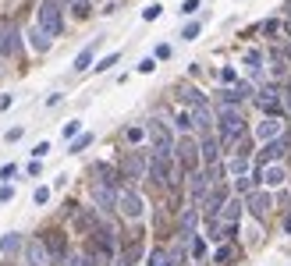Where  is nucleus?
<instances>
[{"instance_id":"1","label":"nucleus","mask_w":291,"mask_h":266,"mask_svg":"<svg viewBox=\"0 0 291 266\" xmlns=\"http://www.w3.org/2000/svg\"><path fill=\"white\" fill-rule=\"evenodd\" d=\"M241 135H245V114H241L238 107H220L217 110V138H220V146L231 149Z\"/></svg>"},{"instance_id":"2","label":"nucleus","mask_w":291,"mask_h":266,"mask_svg":"<svg viewBox=\"0 0 291 266\" xmlns=\"http://www.w3.org/2000/svg\"><path fill=\"white\" fill-rule=\"evenodd\" d=\"M156 188H174L178 185V163H174V156H160V153H153L149 156V174H146Z\"/></svg>"},{"instance_id":"3","label":"nucleus","mask_w":291,"mask_h":266,"mask_svg":"<svg viewBox=\"0 0 291 266\" xmlns=\"http://www.w3.org/2000/svg\"><path fill=\"white\" fill-rule=\"evenodd\" d=\"M39 241H43V249H46V256H50V266H64L68 259H71V252H68V234H64L61 227L43 231Z\"/></svg>"},{"instance_id":"4","label":"nucleus","mask_w":291,"mask_h":266,"mask_svg":"<svg viewBox=\"0 0 291 266\" xmlns=\"http://www.w3.org/2000/svg\"><path fill=\"white\" fill-rule=\"evenodd\" d=\"M146 135H149V142H153V153H160V156H174L178 138H174V132H171V125H167V121L153 117V121L146 125Z\"/></svg>"},{"instance_id":"5","label":"nucleus","mask_w":291,"mask_h":266,"mask_svg":"<svg viewBox=\"0 0 291 266\" xmlns=\"http://www.w3.org/2000/svg\"><path fill=\"white\" fill-rule=\"evenodd\" d=\"M36 25L54 39L64 32V14H61V0H43L39 4V14H36Z\"/></svg>"},{"instance_id":"6","label":"nucleus","mask_w":291,"mask_h":266,"mask_svg":"<svg viewBox=\"0 0 291 266\" xmlns=\"http://www.w3.org/2000/svg\"><path fill=\"white\" fill-rule=\"evenodd\" d=\"M174 160H178V167L181 171H199V163H203V156H199V142L196 138H188V135H181L178 138V146H174Z\"/></svg>"},{"instance_id":"7","label":"nucleus","mask_w":291,"mask_h":266,"mask_svg":"<svg viewBox=\"0 0 291 266\" xmlns=\"http://www.w3.org/2000/svg\"><path fill=\"white\" fill-rule=\"evenodd\" d=\"M21 54V32L11 18H0V57H18Z\"/></svg>"},{"instance_id":"8","label":"nucleus","mask_w":291,"mask_h":266,"mask_svg":"<svg viewBox=\"0 0 291 266\" xmlns=\"http://www.w3.org/2000/svg\"><path fill=\"white\" fill-rule=\"evenodd\" d=\"M146 174H149V156L139 153V149L125 153V160H121V178H125V181H139Z\"/></svg>"},{"instance_id":"9","label":"nucleus","mask_w":291,"mask_h":266,"mask_svg":"<svg viewBox=\"0 0 291 266\" xmlns=\"http://www.w3.org/2000/svg\"><path fill=\"white\" fill-rule=\"evenodd\" d=\"M142 209H146V202H142V196H139L135 188H128V185H125V188L117 192V213H121L125 220H139V216H142Z\"/></svg>"},{"instance_id":"10","label":"nucleus","mask_w":291,"mask_h":266,"mask_svg":"<svg viewBox=\"0 0 291 266\" xmlns=\"http://www.w3.org/2000/svg\"><path fill=\"white\" fill-rule=\"evenodd\" d=\"M256 103H259V110H263L266 117H281V114H284V100H281V89H277V85H263V89L256 92Z\"/></svg>"},{"instance_id":"11","label":"nucleus","mask_w":291,"mask_h":266,"mask_svg":"<svg viewBox=\"0 0 291 266\" xmlns=\"http://www.w3.org/2000/svg\"><path fill=\"white\" fill-rule=\"evenodd\" d=\"M231 202V188L227 185H213L210 192H206V199H203V206H199V213L203 216H220V209Z\"/></svg>"},{"instance_id":"12","label":"nucleus","mask_w":291,"mask_h":266,"mask_svg":"<svg viewBox=\"0 0 291 266\" xmlns=\"http://www.w3.org/2000/svg\"><path fill=\"white\" fill-rule=\"evenodd\" d=\"M100 224H103V216H100L96 206H78V209H75V231H78V234H92Z\"/></svg>"},{"instance_id":"13","label":"nucleus","mask_w":291,"mask_h":266,"mask_svg":"<svg viewBox=\"0 0 291 266\" xmlns=\"http://www.w3.org/2000/svg\"><path fill=\"white\" fill-rule=\"evenodd\" d=\"M210 188H213V185H210L206 171H192V174H188V199H192L196 209L203 206V199H206V192H210Z\"/></svg>"},{"instance_id":"14","label":"nucleus","mask_w":291,"mask_h":266,"mask_svg":"<svg viewBox=\"0 0 291 266\" xmlns=\"http://www.w3.org/2000/svg\"><path fill=\"white\" fill-rule=\"evenodd\" d=\"M92 202H96L100 213L117 209V188H110V185H103V181H92Z\"/></svg>"},{"instance_id":"15","label":"nucleus","mask_w":291,"mask_h":266,"mask_svg":"<svg viewBox=\"0 0 291 266\" xmlns=\"http://www.w3.org/2000/svg\"><path fill=\"white\" fill-rule=\"evenodd\" d=\"M245 206H249V213L263 224L266 216H270V206H274V196L270 192H252V196H245Z\"/></svg>"},{"instance_id":"16","label":"nucleus","mask_w":291,"mask_h":266,"mask_svg":"<svg viewBox=\"0 0 291 266\" xmlns=\"http://www.w3.org/2000/svg\"><path fill=\"white\" fill-rule=\"evenodd\" d=\"M241 206H245V202L231 199L224 209H220L217 220H220V227H224V238H231V234H234V227H238V216H241Z\"/></svg>"},{"instance_id":"17","label":"nucleus","mask_w":291,"mask_h":266,"mask_svg":"<svg viewBox=\"0 0 291 266\" xmlns=\"http://www.w3.org/2000/svg\"><path fill=\"white\" fill-rule=\"evenodd\" d=\"M188 114H192V121H196V128H199V132H206V135H210V128L217 125V114H213V107H210V100H203V103H199V107H192Z\"/></svg>"},{"instance_id":"18","label":"nucleus","mask_w":291,"mask_h":266,"mask_svg":"<svg viewBox=\"0 0 291 266\" xmlns=\"http://www.w3.org/2000/svg\"><path fill=\"white\" fill-rule=\"evenodd\" d=\"M142 259V231H135L132 234V241L121 249V256H117V266H135Z\"/></svg>"},{"instance_id":"19","label":"nucleus","mask_w":291,"mask_h":266,"mask_svg":"<svg viewBox=\"0 0 291 266\" xmlns=\"http://www.w3.org/2000/svg\"><path fill=\"white\" fill-rule=\"evenodd\" d=\"M92 181H103V185H110V188H125V178H121V171H114L110 163H96L92 167Z\"/></svg>"},{"instance_id":"20","label":"nucleus","mask_w":291,"mask_h":266,"mask_svg":"<svg viewBox=\"0 0 291 266\" xmlns=\"http://www.w3.org/2000/svg\"><path fill=\"white\" fill-rule=\"evenodd\" d=\"M284 149H288V138H284V135H281V138H274V142H266V146H263V153H259V163H263V167H266V163H281Z\"/></svg>"},{"instance_id":"21","label":"nucleus","mask_w":291,"mask_h":266,"mask_svg":"<svg viewBox=\"0 0 291 266\" xmlns=\"http://www.w3.org/2000/svg\"><path fill=\"white\" fill-rule=\"evenodd\" d=\"M256 138L266 146V142H274V138H281V117H263L259 125H256Z\"/></svg>"},{"instance_id":"22","label":"nucleus","mask_w":291,"mask_h":266,"mask_svg":"<svg viewBox=\"0 0 291 266\" xmlns=\"http://www.w3.org/2000/svg\"><path fill=\"white\" fill-rule=\"evenodd\" d=\"M199 156H203V167H213V163H220V138L206 135V138L199 142Z\"/></svg>"},{"instance_id":"23","label":"nucleus","mask_w":291,"mask_h":266,"mask_svg":"<svg viewBox=\"0 0 291 266\" xmlns=\"http://www.w3.org/2000/svg\"><path fill=\"white\" fill-rule=\"evenodd\" d=\"M284 167L281 163H266V167H259V181L266 185V188H277V185H284Z\"/></svg>"},{"instance_id":"24","label":"nucleus","mask_w":291,"mask_h":266,"mask_svg":"<svg viewBox=\"0 0 291 266\" xmlns=\"http://www.w3.org/2000/svg\"><path fill=\"white\" fill-rule=\"evenodd\" d=\"M25 256H29V266H50V256H46V249H43L39 238H32L25 245Z\"/></svg>"},{"instance_id":"25","label":"nucleus","mask_w":291,"mask_h":266,"mask_svg":"<svg viewBox=\"0 0 291 266\" xmlns=\"http://www.w3.org/2000/svg\"><path fill=\"white\" fill-rule=\"evenodd\" d=\"M29 43H32V50H36V54H46L54 39H50V36H46L39 25H32V29H29Z\"/></svg>"},{"instance_id":"26","label":"nucleus","mask_w":291,"mask_h":266,"mask_svg":"<svg viewBox=\"0 0 291 266\" xmlns=\"http://www.w3.org/2000/svg\"><path fill=\"white\" fill-rule=\"evenodd\" d=\"M249 163H252V160H245V156H231L224 167H227L231 178H245V174H249Z\"/></svg>"},{"instance_id":"27","label":"nucleus","mask_w":291,"mask_h":266,"mask_svg":"<svg viewBox=\"0 0 291 266\" xmlns=\"http://www.w3.org/2000/svg\"><path fill=\"white\" fill-rule=\"evenodd\" d=\"M92 57H96V43H89V46L75 57V71H89V67H92Z\"/></svg>"},{"instance_id":"28","label":"nucleus","mask_w":291,"mask_h":266,"mask_svg":"<svg viewBox=\"0 0 291 266\" xmlns=\"http://www.w3.org/2000/svg\"><path fill=\"white\" fill-rule=\"evenodd\" d=\"M231 156H245V160H252V138H249V135H241V138L231 146Z\"/></svg>"},{"instance_id":"29","label":"nucleus","mask_w":291,"mask_h":266,"mask_svg":"<svg viewBox=\"0 0 291 266\" xmlns=\"http://www.w3.org/2000/svg\"><path fill=\"white\" fill-rule=\"evenodd\" d=\"M270 64H274V75L281 78V75H284V67H288V54L274 46V50H270Z\"/></svg>"},{"instance_id":"30","label":"nucleus","mask_w":291,"mask_h":266,"mask_svg":"<svg viewBox=\"0 0 291 266\" xmlns=\"http://www.w3.org/2000/svg\"><path fill=\"white\" fill-rule=\"evenodd\" d=\"M64 4L71 7L75 18H89V14H92V0H64Z\"/></svg>"},{"instance_id":"31","label":"nucleus","mask_w":291,"mask_h":266,"mask_svg":"<svg viewBox=\"0 0 291 266\" xmlns=\"http://www.w3.org/2000/svg\"><path fill=\"white\" fill-rule=\"evenodd\" d=\"M18 249H21V234H14V231H11V234H4V238H0V252H7V256H11V252H18Z\"/></svg>"},{"instance_id":"32","label":"nucleus","mask_w":291,"mask_h":266,"mask_svg":"<svg viewBox=\"0 0 291 266\" xmlns=\"http://www.w3.org/2000/svg\"><path fill=\"white\" fill-rule=\"evenodd\" d=\"M174 128H178L181 135H188L192 128H196V121H192V114H188V110H181V114L174 117Z\"/></svg>"},{"instance_id":"33","label":"nucleus","mask_w":291,"mask_h":266,"mask_svg":"<svg viewBox=\"0 0 291 266\" xmlns=\"http://www.w3.org/2000/svg\"><path fill=\"white\" fill-rule=\"evenodd\" d=\"M245 64H249V71L259 78V71H263V54H259V50H249V54H245Z\"/></svg>"},{"instance_id":"34","label":"nucleus","mask_w":291,"mask_h":266,"mask_svg":"<svg viewBox=\"0 0 291 266\" xmlns=\"http://www.w3.org/2000/svg\"><path fill=\"white\" fill-rule=\"evenodd\" d=\"M149 266H174V263H171V256H167V249H153V252H149Z\"/></svg>"},{"instance_id":"35","label":"nucleus","mask_w":291,"mask_h":266,"mask_svg":"<svg viewBox=\"0 0 291 266\" xmlns=\"http://www.w3.org/2000/svg\"><path fill=\"white\" fill-rule=\"evenodd\" d=\"M188 252H192V259H206V241L196 234V238H192V249H188Z\"/></svg>"},{"instance_id":"36","label":"nucleus","mask_w":291,"mask_h":266,"mask_svg":"<svg viewBox=\"0 0 291 266\" xmlns=\"http://www.w3.org/2000/svg\"><path fill=\"white\" fill-rule=\"evenodd\" d=\"M231 256H234V249L220 245V249H217V256H213V263H217V266H227V263H231Z\"/></svg>"},{"instance_id":"37","label":"nucleus","mask_w":291,"mask_h":266,"mask_svg":"<svg viewBox=\"0 0 291 266\" xmlns=\"http://www.w3.org/2000/svg\"><path fill=\"white\" fill-rule=\"evenodd\" d=\"M89 142H92V135H89V132H82V135H78V138L71 142V149H68V153H82V149H85Z\"/></svg>"},{"instance_id":"38","label":"nucleus","mask_w":291,"mask_h":266,"mask_svg":"<svg viewBox=\"0 0 291 266\" xmlns=\"http://www.w3.org/2000/svg\"><path fill=\"white\" fill-rule=\"evenodd\" d=\"M259 29H263V36H277V32H281V21H277V18H266Z\"/></svg>"},{"instance_id":"39","label":"nucleus","mask_w":291,"mask_h":266,"mask_svg":"<svg viewBox=\"0 0 291 266\" xmlns=\"http://www.w3.org/2000/svg\"><path fill=\"white\" fill-rule=\"evenodd\" d=\"M78 135H82V121H68V125H64V138H78Z\"/></svg>"},{"instance_id":"40","label":"nucleus","mask_w":291,"mask_h":266,"mask_svg":"<svg viewBox=\"0 0 291 266\" xmlns=\"http://www.w3.org/2000/svg\"><path fill=\"white\" fill-rule=\"evenodd\" d=\"M117 61H121V54H107V57H103V61L96 64V71H110V67L117 64Z\"/></svg>"},{"instance_id":"41","label":"nucleus","mask_w":291,"mask_h":266,"mask_svg":"<svg viewBox=\"0 0 291 266\" xmlns=\"http://www.w3.org/2000/svg\"><path fill=\"white\" fill-rule=\"evenodd\" d=\"M32 202H36V206H46V202H50V188H43V185H39V188L32 192Z\"/></svg>"},{"instance_id":"42","label":"nucleus","mask_w":291,"mask_h":266,"mask_svg":"<svg viewBox=\"0 0 291 266\" xmlns=\"http://www.w3.org/2000/svg\"><path fill=\"white\" fill-rule=\"evenodd\" d=\"M196 36H199V21H188V25L181 29V39L188 43V39H196Z\"/></svg>"},{"instance_id":"43","label":"nucleus","mask_w":291,"mask_h":266,"mask_svg":"<svg viewBox=\"0 0 291 266\" xmlns=\"http://www.w3.org/2000/svg\"><path fill=\"white\" fill-rule=\"evenodd\" d=\"M14 174H18V163H4L0 167V181H11Z\"/></svg>"},{"instance_id":"44","label":"nucleus","mask_w":291,"mask_h":266,"mask_svg":"<svg viewBox=\"0 0 291 266\" xmlns=\"http://www.w3.org/2000/svg\"><path fill=\"white\" fill-rule=\"evenodd\" d=\"M160 11H163L160 4H149V7L142 11V18H146V21H153V18H160Z\"/></svg>"},{"instance_id":"45","label":"nucleus","mask_w":291,"mask_h":266,"mask_svg":"<svg viewBox=\"0 0 291 266\" xmlns=\"http://www.w3.org/2000/svg\"><path fill=\"white\" fill-rule=\"evenodd\" d=\"M46 153H50V142H39V146H36V149H32V156H36V160H43V156H46Z\"/></svg>"},{"instance_id":"46","label":"nucleus","mask_w":291,"mask_h":266,"mask_svg":"<svg viewBox=\"0 0 291 266\" xmlns=\"http://www.w3.org/2000/svg\"><path fill=\"white\" fill-rule=\"evenodd\" d=\"M196 11H199V0H185L181 4V14H196Z\"/></svg>"},{"instance_id":"47","label":"nucleus","mask_w":291,"mask_h":266,"mask_svg":"<svg viewBox=\"0 0 291 266\" xmlns=\"http://www.w3.org/2000/svg\"><path fill=\"white\" fill-rule=\"evenodd\" d=\"M167 57H171V46L160 43V46H156V61H167Z\"/></svg>"},{"instance_id":"48","label":"nucleus","mask_w":291,"mask_h":266,"mask_svg":"<svg viewBox=\"0 0 291 266\" xmlns=\"http://www.w3.org/2000/svg\"><path fill=\"white\" fill-rule=\"evenodd\" d=\"M153 67H156V61H153V57H146V61H139V71H142V75H149Z\"/></svg>"},{"instance_id":"49","label":"nucleus","mask_w":291,"mask_h":266,"mask_svg":"<svg viewBox=\"0 0 291 266\" xmlns=\"http://www.w3.org/2000/svg\"><path fill=\"white\" fill-rule=\"evenodd\" d=\"M14 199V188H11V185H4V188H0V202H11Z\"/></svg>"},{"instance_id":"50","label":"nucleus","mask_w":291,"mask_h":266,"mask_svg":"<svg viewBox=\"0 0 291 266\" xmlns=\"http://www.w3.org/2000/svg\"><path fill=\"white\" fill-rule=\"evenodd\" d=\"M220 78H224V82H227V85H231V82H234V78H238V75H234V67H224V71H220Z\"/></svg>"},{"instance_id":"51","label":"nucleus","mask_w":291,"mask_h":266,"mask_svg":"<svg viewBox=\"0 0 291 266\" xmlns=\"http://www.w3.org/2000/svg\"><path fill=\"white\" fill-rule=\"evenodd\" d=\"M142 128H128V142H139V138H142Z\"/></svg>"},{"instance_id":"52","label":"nucleus","mask_w":291,"mask_h":266,"mask_svg":"<svg viewBox=\"0 0 291 266\" xmlns=\"http://www.w3.org/2000/svg\"><path fill=\"white\" fill-rule=\"evenodd\" d=\"M39 171H43V163H39V160H32V163H29V174H32V178H39Z\"/></svg>"},{"instance_id":"53","label":"nucleus","mask_w":291,"mask_h":266,"mask_svg":"<svg viewBox=\"0 0 291 266\" xmlns=\"http://www.w3.org/2000/svg\"><path fill=\"white\" fill-rule=\"evenodd\" d=\"M11 103H14V96H11V92H4V96H0V110H7Z\"/></svg>"},{"instance_id":"54","label":"nucleus","mask_w":291,"mask_h":266,"mask_svg":"<svg viewBox=\"0 0 291 266\" xmlns=\"http://www.w3.org/2000/svg\"><path fill=\"white\" fill-rule=\"evenodd\" d=\"M64 266H89V263H85V256H71V259H68Z\"/></svg>"},{"instance_id":"55","label":"nucleus","mask_w":291,"mask_h":266,"mask_svg":"<svg viewBox=\"0 0 291 266\" xmlns=\"http://www.w3.org/2000/svg\"><path fill=\"white\" fill-rule=\"evenodd\" d=\"M281 100H284V107H288V114H291V85L284 89V92H281Z\"/></svg>"},{"instance_id":"56","label":"nucleus","mask_w":291,"mask_h":266,"mask_svg":"<svg viewBox=\"0 0 291 266\" xmlns=\"http://www.w3.org/2000/svg\"><path fill=\"white\" fill-rule=\"evenodd\" d=\"M284 54H288V61H291V36H288V43H284Z\"/></svg>"},{"instance_id":"57","label":"nucleus","mask_w":291,"mask_h":266,"mask_svg":"<svg viewBox=\"0 0 291 266\" xmlns=\"http://www.w3.org/2000/svg\"><path fill=\"white\" fill-rule=\"evenodd\" d=\"M284 231H291V213H288V220H284Z\"/></svg>"}]
</instances>
